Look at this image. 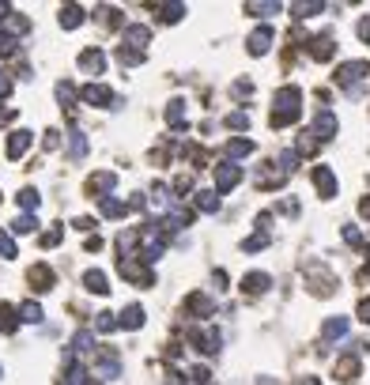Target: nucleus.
<instances>
[{"label":"nucleus","instance_id":"obj_1","mask_svg":"<svg viewBox=\"0 0 370 385\" xmlns=\"http://www.w3.org/2000/svg\"><path fill=\"white\" fill-rule=\"evenodd\" d=\"M299 102H302V91L299 87H280L276 91V110H272V128H284L291 121H299Z\"/></svg>","mask_w":370,"mask_h":385},{"label":"nucleus","instance_id":"obj_2","mask_svg":"<svg viewBox=\"0 0 370 385\" xmlns=\"http://www.w3.org/2000/svg\"><path fill=\"white\" fill-rule=\"evenodd\" d=\"M91 378H99V382H114V378H121V355H117L114 348H102V351H95Z\"/></svg>","mask_w":370,"mask_h":385},{"label":"nucleus","instance_id":"obj_3","mask_svg":"<svg viewBox=\"0 0 370 385\" xmlns=\"http://www.w3.org/2000/svg\"><path fill=\"white\" fill-rule=\"evenodd\" d=\"M117 272H121L125 279H133L136 287H151V284H155V272L144 268L140 257H121V261H117Z\"/></svg>","mask_w":370,"mask_h":385},{"label":"nucleus","instance_id":"obj_4","mask_svg":"<svg viewBox=\"0 0 370 385\" xmlns=\"http://www.w3.org/2000/svg\"><path fill=\"white\" fill-rule=\"evenodd\" d=\"M367 76H370V61H348V64L336 68V83L348 87V91H356V83L367 79Z\"/></svg>","mask_w":370,"mask_h":385},{"label":"nucleus","instance_id":"obj_5","mask_svg":"<svg viewBox=\"0 0 370 385\" xmlns=\"http://www.w3.org/2000/svg\"><path fill=\"white\" fill-rule=\"evenodd\" d=\"M238 181H242V166H235V163L215 166V192H231Z\"/></svg>","mask_w":370,"mask_h":385},{"label":"nucleus","instance_id":"obj_6","mask_svg":"<svg viewBox=\"0 0 370 385\" xmlns=\"http://www.w3.org/2000/svg\"><path fill=\"white\" fill-rule=\"evenodd\" d=\"M84 102H91V106H117L114 91H110L106 83H87L84 87Z\"/></svg>","mask_w":370,"mask_h":385},{"label":"nucleus","instance_id":"obj_7","mask_svg":"<svg viewBox=\"0 0 370 385\" xmlns=\"http://www.w3.org/2000/svg\"><path fill=\"white\" fill-rule=\"evenodd\" d=\"M114 186H117V178L110 170H99V174H91V178H87V189H91L99 200H106L110 192H114Z\"/></svg>","mask_w":370,"mask_h":385},{"label":"nucleus","instance_id":"obj_8","mask_svg":"<svg viewBox=\"0 0 370 385\" xmlns=\"http://www.w3.org/2000/svg\"><path fill=\"white\" fill-rule=\"evenodd\" d=\"M310 132L318 136V140H333V136H336V114H333V110H321V114L313 117Z\"/></svg>","mask_w":370,"mask_h":385},{"label":"nucleus","instance_id":"obj_9","mask_svg":"<svg viewBox=\"0 0 370 385\" xmlns=\"http://www.w3.org/2000/svg\"><path fill=\"white\" fill-rule=\"evenodd\" d=\"M313 186H318L321 197H336V174L329 170V166H313Z\"/></svg>","mask_w":370,"mask_h":385},{"label":"nucleus","instance_id":"obj_10","mask_svg":"<svg viewBox=\"0 0 370 385\" xmlns=\"http://www.w3.org/2000/svg\"><path fill=\"white\" fill-rule=\"evenodd\" d=\"M189 340L197 344V348L204 351V355H215V351H220V333H215V328H208V333L193 328V333H189Z\"/></svg>","mask_w":370,"mask_h":385},{"label":"nucleus","instance_id":"obj_11","mask_svg":"<svg viewBox=\"0 0 370 385\" xmlns=\"http://www.w3.org/2000/svg\"><path fill=\"white\" fill-rule=\"evenodd\" d=\"M151 42V30L148 27H140V23H133V27H125V46L128 50H140L144 53V46Z\"/></svg>","mask_w":370,"mask_h":385},{"label":"nucleus","instance_id":"obj_12","mask_svg":"<svg viewBox=\"0 0 370 385\" xmlns=\"http://www.w3.org/2000/svg\"><path fill=\"white\" fill-rule=\"evenodd\" d=\"M249 53L253 57H261V53H269V46H272V27H257L253 34H249Z\"/></svg>","mask_w":370,"mask_h":385},{"label":"nucleus","instance_id":"obj_13","mask_svg":"<svg viewBox=\"0 0 370 385\" xmlns=\"http://www.w3.org/2000/svg\"><path fill=\"white\" fill-rule=\"evenodd\" d=\"M269 287H272L269 272H249V276H242V291H249V295H264Z\"/></svg>","mask_w":370,"mask_h":385},{"label":"nucleus","instance_id":"obj_14","mask_svg":"<svg viewBox=\"0 0 370 385\" xmlns=\"http://www.w3.org/2000/svg\"><path fill=\"white\" fill-rule=\"evenodd\" d=\"M30 140H35V136H30L27 128H15V132L8 136V159H19L23 151L30 148Z\"/></svg>","mask_w":370,"mask_h":385},{"label":"nucleus","instance_id":"obj_15","mask_svg":"<svg viewBox=\"0 0 370 385\" xmlns=\"http://www.w3.org/2000/svg\"><path fill=\"white\" fill-rule=\"evenodd\" d=\"M79 68L91 72V76H99V72L106 68V57H102V50H84V53H79Z\"/></svg>","mask_w":370,"mask_h":385},{"label":"nucleus","instance_id":"obj_16","mask_svg":"<svg viewBox=\"0 0 370 385\" xmlns=\"http://www.w3.org/2000/svg\"><path fill=\"white\" fill-rule=\"evenodd\" d=\"M166 121H171L174 128H189V121H185V99H171V106H166Z\"/></svg>","mask_w":370,"mask_h":385},{"label":"nucleus","instance_id":"obj_17","mask_svg":"<svg viewBox=\"0 0 370 385\" xmlns=\"http://www.w3.org/2000/svg\"><path fill=\"white\" fill-rule=\"evenodd\" d=\"M117 325H121V328H140L144 325V306H136V302H133V306H125L121 317H117Z\"/></svg>","mask_w":370,"mask_h":385},{"label":"nucleus","instance_id":"obj_18","mask_svg":"<svg viewBox=\"0 0 370 385\" xmlns=\"http://www.w3.org/2000/svg\"><path fill=\"white\" fill-rule=\"evenodd\" d=\"M310 53H313V61H329L336 53V46H333V38L329 34H321V38H313V46H310Z\"/></svg>","mask_w":370,"mask_h":385},{"label":"nucleus","instance_id":"obj_19","mask_svg":"<svg viewBox=\"0 0 370 385\" xmlns=\"http://www.w3.org/2000/svg\"><path fill=\"white\" fill-rule=\"evenodd\" d=\"M197 212H204V215L220 212V192H215V189H204V192H197Z\"/></svg>","mask_w":370,"mask_h":385},{"label":"nucleus","instance_id":"obj_20","mask_svg":"<svg viewBox=\"0 0 370 385\" xmlns=\"http://www.w3.org/2000/svg\"><path fill=\"white\" fill-rule=\"evenodd\" d=\"M79 23H84V8H79V4L61 8V27H64V30H76Z\"/></svg>","mask_w":370,"mask_h":385},{"label":"nucleus","instance_id":"obj_21","mask_svg":"<svg viewBox=\"0 0 370 385\" xmlns=\"http://www.w3.org/2000/svg\"><path fill=\"white\" fill-rule=\"evenodd\" d=\"M356 374H359V359L356 355H344L340 363H336V378L340 382H356Z\"/></svg>","mask_w":370,"mask_h":385},{"label":"nucleus","instance_id":"obj_22","mask_svg":"<svg viewBox=\"0 0 370 385\" xmlns=\"http://www.w3.org/2000/svg\"><path fill=\"white\" fill-rule=\"evenodd\" d=\"M84 284H87V291H95V295H110V287H106V272H99V268L87 272Z\"/></svg>","mask_w":370,"mask_h":385},{"label":"nucleus","instance_id":"obj_23","mask_svg":"<svg viewBox=\"0 0 370 385\" xmlns=\"http://www.w3.org/2000/svg\"><path fill=\"white\" fill-rule=\"evenodd\" d=\"M344 333H348V317H329L325 328H321V336H325V340H340Z\"/></svg>","mask_w":370,"mask_h":385},{"label":"nucleus","instance_id":"obj_24","mask_svg":"<svg viewBox=\"0 0 370 385\" xmlns=\"http://www.w3.org/2000/svg\"><path fill=\"white\" fill-rule=\"evenodd\" d=\"M84 155H87V136L68 132V159H84Z\"/></svg>","mask_w":370,"mask_h":385},{"label":"nucleus","instance_id":"obj_25","mask_svg":"<svg viewBox=\"0 0 370 385\" xmlns=\"http://www.w3.org/2000/svg\"><path fill=\"white\" fill-rule=\"evenodd\" d=\"M189 310L197 317H212V299L208 295H189Z\"/></svg>","mask_w":370,"mask_h":385},{"label":"nucleus","instance_id":"obj_26","mask_svg":"<svg viewBox=\"0 0 370 385\" xmlns=\"http://www.w3.org/2000/svg\"><path fill=\"white\" fill-rule=\"evenodd\" d=\"M125 212H128V204H121L117 197H106V200H102V215H106V219H121Z\"/></svg>","mask_w":370,"mask_h":385},{"label":"nucleus","instance_id":"obj_27","mask_svg":"<svg viewBox=\"0 0 370 385\" xmlns=\"http://www.w3.org/2000/svg\"><path fill=\"white\" fill-rule=\"evenodd\" d=\"M30 284H38V291H50V284H53V272L46 268V264H38V268L30 272Z\"/></svg>","mask_w":370,"mask_h":385},{"label":"nucleus","instance_id":"obj_28","mask_svg":"<svg viewBox=\"0 0 370 385\" xmlns=\"http://www.w3.org/2000/svg\"><path fill=\"white\" fill-rule=\"evenodd\" d=\"M227 155H231V159L253 155V140H231V144H227Z\"/></svg>","mask_w":370,"mask_h":385},{"label":"nucleus","instance_id":"obj_29","mask_svg":"<svg viewBox=\"0 0 370 385\" xmlns=\"http://www.w3.org/2000/svg\"><path fill=\"white\" fill-rule=\"evenodd\" d=\"M30 27V19H27V15H19V12H12V15H8V30H4V34H23V30H27Z\"/></svg>","mask_w":370,"mask_h":385},{"label":"nucleus","instance_id":"obj_30","mask_svg":"<svg viewBox=\"0 0 370 385\" xmlns=\"http://www.w3.org/2000/svg\"><path fill=\"white\" fill-rule=\"evenodd\" d=\"M291 12H295V19H310V15L325 12V4H321V0H310V4H295Z\"/></svg>","mask_w":370,"mask_h":385},{"label":"nucleus","instance_id":"obj_31","mask_svg":"<svg viewBox=\"0 0 370 385\" xmlns=\"http://www.w3.org/2000/svg\"><path fill=\"white\" fill-rule=\"evenodd\" d=\"M15 325H19V317H15V310L8 306V302H0V328H4V333H15Z\"/></svg>","mask_w":370,"mask_h":385},{"label":"nucleus","instance_id":"obj_32","mask_svg":"<svg viewBox=\"0 0 370 385\" xmlns=\"http://www.w3.org/2000/svg\"><path fill=\"white\" fill-rule=\"evenodd\" d=\"M12 230H15V235H35V230H38V219H35V215H19V219L12 223Z\"/></svg>","mask_w":370,"mask_h":385},{"label":"nucleus","instance_id":"obj_33","mask_svg":"<svg viewBox=\"0 0 370 385\" xmlns=\"http://www.w3.org/2000/svg\"><path fill=\"white\" fill-rule=\"evenodd\" d=\"M91 344H95V336H91V333H79L76 340H72V355H87V351H95Z\"/></svg>","mask_w":370,"mask_h":385},{"label":"nucleus","instance_id":"obj_34","mask_svg":"<svg viewBox=\"0 0 370 385\" xmlns=\"http://www.w3.org/2000/svg\"><path fill=\"white\" fill-rule=\"evenodd\" d=\"M95 328H99V333H114V328H121V325L114 321L110 310H102V314H95Z\"/></svg>","mask_w":370,"mask_h":385},{"label":"nucleus","instance_id":"obj_35","mask_svg":"<svg viewBox=\"0 0 370 385\" xmlns=\"http://www.w3.org/2000/svg\"><path fill=\"white\" fill-rule=\"evenodd\" d=\"M295 151H299V155H313V151H318V136H313V132H302L299 144H295Z\"/></svg>","mask_w":370,"mask_h":385},{"label":"nucleus","instance_id":"obj_36","mask_svg":"<svg viewBox=\"0 0 370 385\" xmlns=\"http://www.w3.org/2000/svg\"><path fill=\"white\" fill-rule=\"evenodd\" d=\"M19 321H27V325H38V321H42V306H38V302H27V306L19 310Z\"/></svg>","mask_w":370,"mask_h":385},{"label":"nucleus","instance_id":"obj_37","mask_svg":"<svg viewBox=\"0 0 370 385\" xmlns=\"http://www.w3.org/2000/svg\"><path fill=\"white\" fill-rule=\"evenodd\" d=\"M159 12H163V23H178L185 15V4H159Z\"/></svg>","mask_w":370,"mask_h":385},{"label":"nucleus","instance_id":"obj_38","mask_svg":"<svg viewBox=\"0 0 370 385\" xmlns=\"http://www.w3.org/2000/svg\"><path fill=\"white\" fill-rule=\"evenodd\" d=\"M117 61L128 64V68H136V64L144 61V53H140V50H128V46H121V50H117Z\"/></svg>","mask_w":370,"mask_h":385},{"label":"nucleus","instance_id":"obj_39","mask_svg":"<svg viewBox=\"0 0 370 385\" xmlns=\"http://www.w3.org/2000/svg\"><path fill=\"white\" fill-rule=\"evenodd\" d=\"M19 204L27 208V212H38V204H42V197H38V189H23V192H19Z\"/></svg>","mask_w":370,"mask_h":385},{"label":"nucleus","instance_id":"obj_40","mask_svg":"<svg viewBox=\"0 0 370 385\" xmlns=\"http://www.w3.org/2000/svg\"><path fill=\"white\" fill-rule=\"evenodd\" d=\"M264 246H269V235H264V230H257L253 238H246V242H242V250L246 253H257V250H264Z\"/></svg>","mask_w":370,"mask_h":385},{"label":"nucleus","instance_id":"obj_41","mask_svg":"<svg viewBox=\"0 0 370 385\" xmlns=\"http://www.w3.org/2000/svg\"><path fill=\"white\" fill-rule=\"evenodd\" d=\"M246 12H253V15H272V12H280V4H276V0H264V4H246Z\"/></svg>","mask_w":370,"mask_h":385},{"label":"nucleus","instance_id":"obj_42","mask_svg":"<svg viewBox=\"0 0 370 385\" xmlns=\"http://www.w3.org/2000/svg\"><path fill=\"white\" fill-rule=\"evenodd\" d=\"M57 99L64 102V106H72V102H76V87H72V83H57Z\"/></svg>","mask_w":370,"mask_h":385},{"label":"nucleus","instance_id":"obj_43","mask_svg":"<svg viewBox=\"0 0 370 385\" xmlns=\"http://www.w3.org/2000/svg\"><path fill=\"white\" fill-rule=\"evenodd\" d=\"M227 125L231 128H249V114H246V110H235V114L227 117Z\"/></svg>","mask_w":370,"mask_h":385},{"label":"nucleus","instance_id":"obj_44","mask_svg":"<svg viewBox=\"0 0 370 385\" xmlns=\"http://www.w3.org/2000/svg\"><path fill=\"white\" fill-rule=\"evenodd\" d=\"M61 238H64V227H53V230H46V235H42V246H57Z\"/></svg>","mask_w":370,"mask_h":385},{"label":"nucleus","instance_id":"obj_45","mask_svg":"<svg viewBox=\"0 0 370 385\" xmlns=\"http://www.w3.org/2000/svg\"><path fill=\"white\" fill-rule=\"evenodd\" d=\"M0 53H4V57H12V53H15V38L12 34H0Z\"/></svg>","mask_w":370,"mask_h":385},{"label":"nucleus","instance_id":"obj_46","mask_svg":"<svg viewBox=\"0 0 370 385\" xmlns=\"http://www.w3.org/2000/svg\"><path fill=\"white\" fill-rule=\"evenodd\" d=\"M0 257H15V242L8 235H0Z\"/></svg>","mask_w":370,"mask_h":385},{"label":"nucleus","instance_id":"obj_47","mask_svg":"<svg viewBox=\"0 0 370 385\" xmlns=\"http://www.w3.org/2000/svg\"><path fill=\"white\" fill-rule=\"evenodd\" d=\"M344 242H351V246H363V235H359L356 227H344Z\"/></svg>","mask_w":370,"mask_h":385},{"label":"nucleus","instance_id":"obj_48","mask_svg":"<svg viewBox=\"0 0 370 385\" xmlns=\"http://www.w3.org/2000/svg\"><path fill=\"white\" fill-rule=\"evenodd\" d=\"M359 321H363V325H370V299L359 302Z\"/></svg>","mask_w":370,"mask_h":385},{"label":"nucleus","instance_id":"obj_49","mask_svg":"<svg viewBox=\"0 0 370 385\" xmlns=\"http://www.w3.org/2000/svg\"><path fill=\"white\" fill-rule=\"evenodd\" d=\"M208 382V371L204 366H193V385H204Z\"/></svg>","mask_w":370,"mask_h":385},{"label":"nucleus","instance_id":"obj_50","mask_svg":"<svg viewBox=\"0 0 370 385\" xmlns=\"http://www.w3.org/2000/svg\"><path fill=\"white\" fill-rule=\"evenodd\" d=\"M359 38H363V42H370V15H367L363 23H359Z\"/></svg>","mask_w":370,"mask_h":385},{"label":"nucleus","instance_id":"obj_51","mask_svg":"<svg viewBox=\"0 0 370 385\" xmlns=\"http://www.w3.org/2000/svg\"><path fill=\"white\" fill-rule=\"evenodd\" d=\"M249 91H253V87H249L246 79H238V83H235V95H249Z\"/></svg>","mask_w":370,"mask_h":385},{"label":"nucleus","instance_id":"obj_52","mask_svg":"<svg viewBox=\"0 0 370 385\" xmlns=\"http://www.w3.org/2000/svg\"><path fill=\"white\" fill-rule=\"evenodd\" d=\"M0 91H12V79H8V72H0Z\"/></svg>","mask_w":370,"mask_h":385},{"label":"nucleus","instance_id":"obj_53","mask_svg":"<svg viewBox=\"0 0 370 385\" xmlns=\"http://www.w3.org/2000/svg\"><path fill=\"white\" fill-rule=\"evenodd\" d=\"M359 212H363L367 219H370V197H363V200H359Z\"/></svg>","mask_w":370,"mask_h":385},{"label":"nucleus","instance_id":"obj_54","mask_svg":"<svg viewBox=\"0 0 370 385\" xmlns=\"http://www.w3.org/2000/svg\"><path fill=\"white\" fill-rule=\"evenodd\" d=\"M8 15H12V12H8V8H4V4H0V19H8Z\"/></svg>","mask_w":370,"mask_h":385},{"label":"nucleus","instance_id":"obj_55","mask_svg":"<svg viewBox=\"0 0 370 385\" xmlns=\"http://www.w3.org/2000/svg\"><path fill=\"white\" fill-rule=\"evenodd\" d=\"M302 385H321V382H318V378H306V382H302Z\"/></svg>","mask_w":370,"mask_h":385},{"label":"nucleus","instance_id":"obj_56","mask_svg":"<svg viewBox=\"0 0 370 385\" xmlns=\"http://www.w3.org/2000/svg\"><path fill=\"white\" fill-rule=\"evenodd\" d=\"M367 253H370V250H367Z\"/></svg>","mask_w":370,"mask_h":385}]
</instances>
